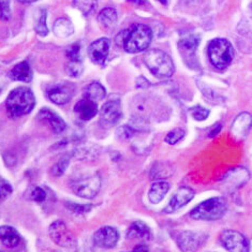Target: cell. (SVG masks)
<instances>
[{"mask_svg": "<svg viewBox=\"0 0 252 252\" xmlns=\"http://www.w3.org/2000/svg\"><path fill=\"white\" fill-rule=\"evenodd\" d=\"M34 105V94L28 87H17L13 89L5 101L9 115L14 118L27 115L33 110Z\"/></svg>", "mask_w": 252, "mask_h": 252, "instance_id": "obj_1", "label": "cell"}, {"mask_svg": "<svg viewBox=\"0 0 252 252\" xmlns=\"http://www.w3.org/2000/svg\"><path fill=\"white\" fill-rule=\"evenodd\" d=\"M144 62L152 74L158 79H169L175 71L172 58L164 52L157 49L149 50L146 53Z\"/></svg>", "mask_w": 252, "mask_h": 252, "instance_id": "obj_2", "label": "cell"}, {"mask_svg": "<svg viewBox=\"0 0 252 252\" xmlns=\"http://www.w3.org/2000/svg\"><path fill=\"white\" fill-rule=\"evenodd\" d=\"M226 202L223 197H211L192 209L190 217L193 220H218L223 217L226 213Z\"/></svg>", "mask_w": 252, "mask_h": 252, "instance_id": "obj_3", "label": "cell"}, {"mask_svg": "<svg viewBox=\"0 0 252 252\" xmlns=\"http://www.w3.org/2000/svg\"><path fill=\"white\" fill-rule=\"evenodd\" d=\"M208 55L215 68L225 69L232 63L235 53L229 41L219 38L214 39L209 43Z\"/></svg>", "mask_w": 252, "mask_h": 252, "instance_id": "obj_4", "label": "cell"}, {"mask_svg": "<svg viewBox=\"0 0 252 252\" xmlns=\"http://www.w3.org/2000/svg\"><path fill=\"white\" fill-rule=\"evenodd\" d=\"M153 40L152 29L146 25H134L129 29L127 39L125 41L124 49L128 53H140L147 50Z\"/></svg>", "mask_w": 252, "mask_h": 252, "instance_id": "obj_5", "label": "cell"}, {"mask_svg": "<svg viewBox=\"0 0 252 252\" xmlns=\"http://www.w3.org/2000/svg\"><path fill=\"white\" fill-rule=\"evenodd\" d=\"M101 187V178L98 174H86L71 182V189L83 199L92 200L98 194Z\"/></svg>", "mask_w": 252, "mask_h": 252, "instance_id": "obj_6", "label": "cell"}, {"mask_svg": "<svg viewBox=\"0 0 252 252\" xmlns=\"http://www.w3.org/2000/svg\"><path fill=\"white\" fill-rule=\"evenodd\" d=\"M220 242L229 252H249L248 239L242 233L234 230H226L221 233Z\"/></svg>", "mask_w": 252, "mask_h": 252, "instance_id": "obj_7", "label": "cell"}, {"mask_svg": "<svg viewBox=\"0 0 252 252\" xmlns=\"http://www.w3.org/2000/svg\"><path fill=\"white\" fill-rule=\"evenodd\" d=\"M207 235L202 232L185 231L176 236L178 248L183 252H194L207 241Z\"/></svg>", "mask_w": 252, "mask_h": 252, "instance_id": "obj_8", "label": "cell"}, {"mask_svg": "<svg viewBox=\"0 0 252 252\" xmlns=\"http://www.w3.org/2000/svg\"><path fill=\"white\" fill-rule=\"evenodd\" d=\"M75 87L73 84L69 82H63L56 84V85L51 86L46 91L47 98H49L53 103L57 105H64L70 102L72 97L74 95Z\"/></svg>", "mask_w": 252, "mask_h": 252, "instance_id": "obj_9", "label": "cell"}, {"mask_svg": "<svg viewBox=\"0 0 252 252\" xmlns=\"http://www.w3.org/2000/svg\"><path fill=\"white\" fill-rule=\"evenodd\" d=\"M49 234L52 241L56 245L61 246V247L68 248L71 247L74 243L73 235H72L71 232L68 230L67 225L62 220L53 222L50 226Z\"/></svg>", "mask_w": 252, "mask_h": 252, "instance_id": "obj_10", "label": "cell"}, {"mask_svg": "<svg viewBox=\"0 0 252 252\" xmlns=\"http://www.w3.org/2000/svg\"><path fill=\"white\" fill-rule=\"evenodd\" d=\"M122 106L121 100L119 99H112L106 102L102 106L100 112V118L102 124L105 126H114L117 124L122 118Z\"/></svg>", "mask_w": 252, "mask_h": 252, "instance_id": "obj_11", "label": "cell"}, {"mask_svg": "<svg viewBox=\"0 0 252 252\" xmlns=\"http://www.w3.org/2000/svg\"><path fill=\"white\" fill-rule=\"evenodd\" d=\"M119 241V233L113 226H103L94 233V242L100 248L111 249L117 245Z\"/></svg>", "mask_w": 252, "mask_h": 252, "instance_id": "obj_12", "label": "cell"}, {"mask_svg": "<svg viewBox=\"0 0 252 252\" xmlns=\"http://www.w3.org/2000/svg\"><path fill=\"white\" fill-rule=\"evenodd\" d=\"M111 41L107 38H101L94 41L88 47V56L92 59V62L102 64L107 58L110 52Z\"/></svg>", "mask_w": 252, "mask_h": 252, "instance_id": "obj_13", "label": "cell"}, {"mask_svg": "<svg viewBox=\"0 0 252 252\" xmlns=\"http://www.w3.org/2000/svg\"><path fill=\"white\" fill-rule=\"evenodd\" d=\"M37 119L39 122L49 126L51 130L56 134L63 133L67 128V125H65L63 119L58 114L53 112L51 109H46V107L39 112Z\"/></svg>", "mask_w": 252, "mask_h": 252, "instance_id": "obj_14", "label": "cell"}, {"mask_svg": "<svg viewBox=\"0 0 252 252\" xmlns=\"http://www.w3.org/2000/svg\"><path fill=\"white\" fill-rule=\"evenodd\" d=\"M193 197H194V191L191 188H188V187L179 188L175 192V194L173 195V197L169 203V205L165 207L164 213L171 214V213L178 211V209H181L182 207L189 204Z\"/></svg>", "mask_w": 252, "mask_h": 252, "instance_id": "obj_15", "label": "cell"}, {"mask_svg": "<svg viewBox=\"0 0 252 252\" xmlns=\"http://www.w3.org/2000/svg\"><path fill=\"white\" fill-rule=\"evenodd\" d=\"M252 127V116L249 113L244 112L235 118L232 125V134L237 140H244Z\"/></svg>", "mask_w": 252, "mask_h": 252, "instance_id": "obj_16", "label": "cell"}, {"mask_svg": "<svg viewBox=\"0 0 252 252\" xmlns=\"http://www.w3.org/2000/svg\"><path fill=\"white\" fill-rule=\"evenodd\" d=\"M249 172L243 166L235 167L226 174L224 177V185L226 188H231L232 190L241 188L249 179Z\"/></svg>", "mask_w": 252, "mask_h": 252, "instance_id": "obj_17", "label": "cell"}, {"mask_svg": "<svg viewBox=\"0 0 252 252\" xmlns=\"http://www.w3.org/2000/svg\"><path fill=\"white\" fill-rule=\"evenodd\" d=\"M74 112L80 119L84 122L91 121L98 114V105L94 101L84 98L80 100L74 106Z\"/></svg>", "mask_w": 252, "mask_h": 252, "instance_id": "obj_18", "label": "cell"}, {"mask_svg": "<svg viewBox=\"0 0 252 252\" xmlns=\"http://www.w3.org/2000/svg\"><path fill=\"white\" fill-rule=\"evenodd\" d=\"M32 76L33 73L32 67L27 61H24L20 63H17L15 67H13V69L9 72L10 79L17 82L29 83L32 81Z\"/></svg>", "mask_w": 252, "mask_h": 252, "instance_id": "obj_19", "label": "cell"}, {"mask_svg": "<svg viewBox=\"0 0 252 252\" xmlns=\"http://www.w3.org/2000/svg\"><path fill=\"white\" fill-rule=\"evenodd\" d=\"M0 242L7 248H15L21 243V236L14 227L10 225L0 226Z\"/></svg>", "mask_w": 252, "mask_h": 252, "instance_id": "obj_20", "label": "cell"}, {"mask_svg": "<svg viewBox=\"0 0 252 252\" xmlns=\"http://www.w3.org/2000/svg\"><path fill=\"white\" fill-rule=\"evenodd\" d=\"M127 238L129 239H151L152 238V232L149 226L144 223L143 221H135L130 225L127 232Z\"/></svg>", "mask_w": 252, "mask_h": 252, "instance_id": "obj_21", "label": "cell"}, {"mask_svg": "<svg viewBox=\"0 0 252 252\" xmlns=\"http://www.w3.org/2000/svg\"><path fill=\"white\" fill-rule=\"evenodd\" d=\"M171 186L166 182H157L152 185L148 192V199L153 204H158L164 199L167 192L170 191Z\"/></svg>", "mask_w": 252, "mask_h": 252, "instance_id": "obj_22", "label": "cell"}, {"mask_svg": "<svg viewBox=\"0 0 252 252\" xmlns=\"http://www.w3.org/2000/svg\"><path fill=\"white\" fill-rule=\"evenodd\" d=\"M54 33H55L58 38H68L74 32V27L72 22L67 19V17H61L55 23H54L53 27Z\"/></svg>", "mask_w": 252, "mask_h": 252, "instance_id": "obj_23", "label": "cell"}, {"mask_svg": "<svg viewBox=\"0 0 252 252\" xmlns=\"http://www.w3.org/2000/svg\"><path fill=\"white\" fill-rule=\"evenodd\" d=\"M106 97V91L104 86L98 82H93L84 91V98L91 99L94 102L103 100Z\"/></svg>", "mask_w": 252, "mask_h": 252, "instance_id": "obj_24", "label": "cell"}, {"mask_svg": "<svg viewBox=\"0 0 252 252\" xmlns=\"http://www.w3.org/2000/svg\"><path fill=\"white\" fill-rule=\"evenodd\" d=\"M47 11L43 8L35 11L34 13V31L41 37H45L49 34V28L46 24Z\"/></svg>", "mask_w": 252, "mask_h": 252, "instance_id": "obj_25", "label": "cell"}, {"mask_svg": "<svg viewBox=\"0 0 252 252\" xmlns=\"http://www.w3.org/2000/svg\"><path fill=\"white\" fill-rule=\"evenodd\" d=\"M98 22L105 28H113L117 22V12L114 8H105L100 11Z\"/></svg>", "mask_w": 252, "mask_h": 252, "instance_id": "obj_26", "label": "cell"}, {"mask_svg": "<svg viewBox=\"0 0 252 252\" xmlns=\"http://www.w3.org/2000/svg\"><path fill=\"white\" fill-rule=\"evenodd\" d=\"M200 43V37L197 34L189 33L186 34L182 39L179 40V47L183 52H189V53H194L197 45Z\"/></svg>", "mask_w": 252, "mask_h": 252, "instance_id": "obj_27", "label": "cell"}, {"mask_svg": "<svg viewBox=\"0 0 252 252\" xmlns=\"http://www.w3.org/2000/svg\"><path fill=\"white\" fill-rule=\"evenodd\" d=\"M97 0H73L74 7L85 16L94 13L97 8Z\"/></svg>", "mask_w": 252, "mask_h": 252, "instance_id": "obj_28", "label": "cell"}, {"mask_svg": "<svg viewBox=\"0 0 252 252\" xmlns=\"http://www.w3.org/2000/svg\"><path fill=\"white\" fill-rule=\"evenodd\" d=\"M171 166H166L165 163H156L152 170V178H161L171 176Z\"/></svg>", "mask_w": 252, "mask_h": 252, "instance_id": "obj_29", "label": "cell"}, {"mask_svg": "<svg viewBox=\"0 0 252 252\" xmlns=\"http://www.w3.org/2000/svg\"><path fill=\"white\" fill-rule=\"evenodd\" d=\"M68 74L73 77H79L82 75L84 71V65L82 61H68L67 65H65Z\"/></svg>", "mask_w": 252, "mask_h": 252, "instance_id": "obj_30", "label": "cell"}, {"mask_svg": "<svg viewBox=\"0 0 252 252\" xmlns=\"http://www.w3.org/2000/svg\"><path fill=\"white\" fill-rule=\"evenodd\" d=\"M191 116L193 117L196 122H203L208 118L209 116V110L205 109L201 105H195L190 109Z\"/></svg>", "mask_w": 252, "mask_h": 252, "instance_id": "obj_31", "label": "cell"}, {"mask_svg": "<svg viewBox=\"0 0 252 252\" xmlns=\"http://www.w3.org/2000/svg\"><path fill=\"white\" fill-rule=\"evenodd\" d=\"M184 136H185V131L181 128H176L166 134L164 141L167 144H170V145H175V144H177L179 141L183 140Z\"/></svg>", "mask_w": 252, "mask_h": 252, "instance_id": "obj_32", "label": "cell"}, {"mask_svg": "<svg viewBox=\"0 0 252 252\" xmlns=\"http://www.w3.org/2000/svg\"><path fill=\"white\" fill-rule=\"evenodd\" d=\"M135 130L131 127V126H122L116 130V135L119 140L122 141H129L134 135Z\"/></svg>", "mask_w": 252, "mask_h": 252, "instance_id": "obj_33", "label": "cell"}, {"mask_svg": "<svg viewBox=\"0 0 252 252\" xmlns=\"http://www.w3.org/2000/svg\"><path fill=\"white\" fill-rule=\"evenodd\" d=\"M70 163V159L69 158H63L62 160H59L57 163L53 166L52 169V174L54 176L59 177L62 176L63 174H64V172L67 171L68 166Z\"/></svg>", "mask_w": 252, "mask_h": 252, "instance_id": "obj_34", "label": "cell"}, {"mask_svg": "<svg viewBox=\"0 0 252 252\" xmlns=\"http://www.w3.org/2000/svg\"><path fill=\"white\" fill-rule=\"evenodd\" d=\"M81 51H82V47L79 43H75L73 45L69 46L67 49V52H65L68 61H82Z\"/></svg>", "mask_w": 252, "mask_h": 252, "instance_id": "obj_35", "label": "cell"}, {"mask_svg": "<svg viewBox=\"0 0 252 252\" xmlns=\"http://www.w3.org/2000/svg\"><path fill=\"white\" fill-rule=\"evenodd\" d=\"M11 17V0H0V21H9Z\"/></svg>", "mask_w": 252, "mask_h": 252, "instance_id": "obj_36", "label": "cell"}, {"mask_svg": "<svg viewBox=\"0 0 252 252\" xmlns=\"http://www.w3.org/2000/svg\"><path fill=\"white\" fill-rule=\"evenodd\" d=\"M65 206H67V208L69 209V211L77 213V214L88 213V212H91L92 208H93V206L92 205H88V204H82V205H80V204L70 203V202L65 203Z\"/></svg>", "mask_w": 252, "mask_h": 252, "instance_id": "obj_37", "label": "cell"}, {"mask_svg": "<svg viewBox=\"0 0 252 252\" xmlns=\"http://www.w3.org/2000/svg\"><path fill=\"white\" fill-rule=\"evenodd\" d=\"M31 197H32V199L33 201L41 203V202L45 201V199H46V192H45L43 189H42V188H40V187H35V188L32 191Z\"/></svg>", "mask_w": 252, "mask_h": 252, "instance_id": "obj_38", "label": "cell"}, {"mask_svg": "<svg viewBox=\"0 0 252 252\" xmlns=\"http://www.w3.org/2000/svg\"><path fill=\"white\" fill-rule=\"evenodd\" d=\"M12 187L3 179H0V200L5 199L9 194H11Z\"/></svg>", "mask_w": 252, "mask_h": 252, "instance_id": "obj_39", "label": "cell"}, {"mask_svg": "<svg viewBox=\"0 0 252 252\" xmlns=\"http://www.w3.org/2000/svg\"><path fill=\"white\" fill-rule=\"evenodd\" d=\"M221 129H222V126H221V124H216L214 127L212 128V130L209 131V133H208V136L209 137H215L216 135H217L219 132L221 131Z\"/></svg>", "mask_w": 252, "mask_h": 252, "instance_id": "obj_40", "label": "cell"}, {"mask_svg": "<svg viewBox=\"0 0 252 252\" xmlns=\"http://www.w3.org/2000/svg\"><path fill=\"white\" fill-rule=\"evenodd\" d=\"M147 86H149V82L144 76H140L136 81V87L137 88H140V87L141 88H146Z\"/></svg>", "mask_w": 252, "mask_h": 252, "instance_id": "obj_41", "label": "cell"}, {"mask_svg": "<svg viewBox=\"0 0 252 252\" xmlns=\"http://www.w3.org/2000/svg\"><path fill=\"white\" fill-rule=\"evenodd\" d=\"M131 252H149V249L146 245H137Z\"/></svg>", "mask_w": 252, "mask_h": 252, "instance_id": "obj_42", "label": "cell"}, {"mask_svg": "<svg viewBox=\"0 0 252 252\" xmlns=\"http://www.w3.org/2000/svg\"><path fill=\"white\" fill-rule=\"evenodd\" d=\"M130 2H133V3H137V4H144L146 1L145 0H128Z\"/></svg>", "mask_w": 252, "mask_h": 252, "instance_id": "obj_43", "label": "cell"}, {"mask_svg": "<svg viewBox=\"0 0 252 252\" xmlns=\"http://www.w3.org/2000/svg\"><path fill=\"white\" fill-rule=\"evenodd\" d=\"M17 1L21 3H32L37 1V0H17Z\"/></svg>", "mask_w": 252, "mask_h": 252, "instance_id": "obj_44", "label": "cell"}, {"mask_svg": "<svg viewBox=\"0 0 252 252\" xmlns=\"http://www.w3.org/2000/svg\"><path fill=\"white\" fill-rule=\"evenodd\" d=\"M159 2H161L162 4H167V2H169V0H158Z\"/></svg>", "mask_w": 252, "mask_h": 252, "instance_id": "obj_45", "label": "cell"}, {"mask_svg": "<svg viewBox=\"0 0 252 252\" xmlns=\"http://www.w3.org/2000/svg\"><path fill=\"white\" fill-rule=\"evenodd\" d=\"M0 252H1V251H0Z\"/></svg>", "mask_w": 252, "mask_h": 252, "instance_id": "obj_46", "label": "cell"}]
</instances>
